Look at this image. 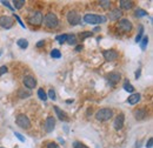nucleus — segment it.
Instances as JSON below:
<instances>
[{"instance_id":"obj_1","label":"nucleus","mask_w":153,"mask_h":148,"mask_svg":"<svg viewBox=\"0 0 153 148\" xmlns=\"http://www.w3.org/2000/svg\"><path fill=\"white\" fill-rule=\"evenodd\" d=\"M106 20H107V18L105 16H97V14H91V13H87L84 17V21L86 24H90V25L104 24V22H106Z\"/></svg>"},{"instance_id":"obj_2","label":"nucleus","mask_w":153,"mask_h":148,"mask_svg":"<svg viewBox=\"0 0 153 148\" xmlns=\"http://www.w3.org/2000/svg\"><path fill=\"white\" fill-rule=\"evenodd\" d=\"M42 20H44V25L47 28H51V30L56 28L58 25H59V20H58L57 16L54 13H52V12L51 13H47Z\"/></svg>"},{"instance_id":"obj_3","label":"nucleus","mask_w":153,"mask_h":148,"mask_svg":"<svg viewBox=\"0 0 153 148\" xmlns=\"http://www.w3.org/2000/svg\"><path fill=\"white\" fill-rule=\"evenodd\" d=\"M113 116V111L111 108H101L96 113V119L98 121H107Z\"/></svg>"},{"instance_id":"obj_4","label":"nucleus","mask_w":153,"mask_h":148,"mask_svg":"<svg viewBox=\"0 0 153 148\" xmlns=\"http://www.w3.org/2000/svg\"><path fill=\"white\" fill-rule=\"evenodd\" d=\"M42 19L44 16L40 11H34L28 16V24H31L32 26H40L42 24Z\"/></svg>"},{"instance_id":"obj_5","label":"nucleus","mask_w":153,"mask_h":148,"mask_svg":"<svg viewBox=\"0 0 153 148\" xmlns=\"http://www.w3.org/2000/svg\"><path fill=\"white\" fill-rule=\"evenodd\" d=\"M16 124L19 126L20 128H22V130H30L31 128V121H30L28 116L25 115V114H19L17 116Z\"/></svg>"},{"instance_id":"obj_6","label":"nucleus","mask_w":153,"mask_h":148,"mask_svg":"<svg viewBox=\"0 0 153 148\" xmlns=\"http://www.w3.org/2000/svg\"><path fill=\"white\" fill-rule=\"evenodd\" d=\"M67 21L70 25L72 26H76L81 22V17L76 11H70L67 14Z\"/></svg>"},{"instance_id":"obj_7","label":"nucleus","mask_w":153,"mask_h":148,"mask_svg":"<svg viewBox=\"0 0 153 148\" xmlns=\"http://www.w3.org/2000/svg\"><path fill=\"white\" fill-rule=\"evenodd\" d=\"M118 28L124 33H128L132 30V22L128 19H120L118 24Z\"/></svg>"},{"instance_id":"obj_8","label":"nucleus","mask_w":153,"mask_h":148,"mask_svg":"<svg viewBox=\"0 0 153 148\" xmlns=\"http://www.w3.org/2000/svg\"><path fill=\"white\" fill-rule=\"evenodd\" d=\"M13 24H14V21L11 17H8V16L0 17V27H2L5 30H10L13 26Z\"/></svg>"},{"instance_id":"obj_9","label":"nucleus","mask_w":153,"mask_h":148,"mask_svg":"<svg viewBox=\"0 0 153 148\" xmlns=\"http://www.w3.org/2000/svg\"><path fill=\"white\" fill-rule=\"evenodd\" d=\"M22 82H24L25 87H27L28 90H32V88H34V87L37 86V80H36V78L32 76V75H26V76L24 78Z\"/></svg>"},{"instance_id":"obj_10","label":"nucleus","mask_w":153,"mask_h":148,"mask_svg":"<svg viewBox=\"0 0 153 148\" xmlns=\"http://www.w3.org/2000/svg\"><path fill=\"white\" fill-rule=\"evenodd\" d=\"M102 56H104L106 61H114V60L118 59L119 53L115 50H107V51H104L102 52Z\"/></svg>"},{"instance_id":"obj_11","label":"nucleus","mask_w":153,"mask_h":148,"mask_svg":"<svg viewBox=\"0 0 153 148\" xmlns=\"http://www.w3.org/2000/svg\"><path fill=\"white\" fill-rule=\"evenodd\" d=\"M124 122H125V116H124V114H123V113L118 114L117 118L114 119V121H113V127H114V130H121V128L124 127Z\"/></svg>"},{"instance_id":"obj_12","label":"nucleus","mask_w":153,"mask_h":148,"mask_svg":"<svg viewBox=\"0 0 153 148\" xmlns=\"http://www.w3.org/2000/svg\"><path fill=\"white\" fill-rule=\"evenodd\" d=\"M121 79V74L118 73V72H112L107 75V81L111 86H115Z\"/></svg>"},{"instance_id":"obj_13","label":"nucleus","mask_w":153,"mask_h":148,"mask_svg":"<svg viewBox=\"0 0 153 148\" xmlns=\"http://www.w3.org/2000/svg\"><path fill=\"white\" fill-rule=\"evenodd\" d=\"M54 126H56V119L53 116H48L45 121V130L47 133H51L54 130Z\"/></svg>"},{"instance_id":"obj_14","label":"nucleus","mask_w":153,"mask_h":148,"mask_svg":"<svg viewBox=\"0 0 153 148\" xmlns=\"http://www.w3.org/2000/svg\"><path fill=\"white\" fill-rule=\"evenodd\" d=\"M121 16H123V13H121V11L119 8H114L112 11H110V13H108V18H110V20H112V21L119 20V19L121 18Z\"/></svg>"},{"instance_id":"obj_15","label":"nucleus","mask_w":153,"mask_h":148,"mask_svg":"<svg viewBox=\"0 0 153 148\" xmlns=\"http://www.w3.org/2000/svg\"><path fill=\"white\" fill-rule=\"evenodd\" d=\"M134 118L137 119V120H144L145 118H146V115H147V111L145 110V108H139V110H135L134 111Z\"/></svg>"},{"instance_id":"obj_16","label":"nucleus","mask_w":153,"mask_h":148,"mask_svg":"<svg viewBox=\"0 0 153 148\" xmlns=\"http://www.w3.org/2000/svg\"><path fill=\"white\" fill-rule=\"evenodd\" d=\"M140 99H141V95H140L139 93H132V94L128 96L127 102H128L130 105H135V104H138V102L140 101Z\"/></svg>"},{"instance_id":"obj_17","label":"nucleus","mask_w":153,"mask_h":148,"mask_svg":"<svg viewBox=\"0 0 153 148\" xmlns=\"http://www.w3.org/2000/svg\"><path fill=\"white\" fill-rule=\"evenodd\" d=\"M54 108V112H56V114H57V116L61 120V121H66L67 120V114L65 113V112H62L58 106H54L53 107Z\"/></svg>"},{"instance_id":"obj_18","label":"nucleus","mask_w":153,"mask_h":148,"mask_svg":"<svg viewBox=\"0 0 153 148\" xmlns=\"http://www.w3.org/2000/svg\"><path fill=\"white\" fill-rule=\"evenodd\" d=\"M119 5L121 7V10H130L133 7V2L132 1H128V0H120L119 1Z\"/></svg>"},{"instance_id":"obj_19","label":"nucleus","mask_w":153,"mask_h":148,"mask_svg":"<svg viewBox=\"0 0 153 148\" xmlns=\"http://www.w3.org/2000/svg\"><path fill=\"white\" fill-rule=\"evenodd\" d=\"M17 45L19 46L20 48L25 50V48H27V47H28V41H27L26 39H19V40L17 41Z\"/></svg>"},{"instance_id":"obj_20","label":"nucleus","mask_w":153,"mask_h":148,"mask_svg":"<svg viewBox=\"0 0 153 148\" xmlns=\"http://www.w3.org/2000/svg\"><path fill=\"white\" fill-rule=\"evenodd\" d=\"M123 87H124V90L126 91V92L128 93H134V87L128 82V81H125L124 82V85H123Z\"/></svg>"},{"instance_id":"obj_21","label":"nucleus","mask_w":153,"mask_h":148,"mask_svg":"<svg viewBox=\"0 0 153 148\" xmlns=\"http://www.w3.org/2000/svg\"><path fill=\"white\" fill-rule=\"evenodd\" d=\"M66 42H67V44H70V45H76V37L74 36V34H67Z\"/></svg>"},{"instance_id":"obj_22","label":"nucleus","mask_w":153,"mask_h":148,"mask_svg":"<svg viewBox=\"0 0 153 148\" xmlns=\"http://www.w3.org/2000/svg\"><path fill=\"white\" fill-rule=\"evenodd\" d=\"M18 96H19L20 99H26V98L31 96V92H27L25 90H19L18 91Z\"/></svg>"},{"instance_id":"obj_23","label":"nucleus","mask_w":153,"mask_h":148,"mask_svg":"<svg viewBox=\"0 0 153 148\" xmlns=\"http://www.w3.org/2000/svg\"><path fill=\"white\" fill-rule=\"evenodd\" d=\"M147 44H149V38L144 37L141 40H140V48H141L143 51H145L146 47H147Z\"/></svg>"},{"instance_id":"obj_24","label":"nucleus","mask_w":153,"mask_h":148,"mask_svg":"<svg viewBox=\"0 0 153 148\" xmlns=\"http://www.w3.org/2000/svg\"><path fill=\"white\" fill-rule=\"evenodd\" d=\"M38 96H39V99L42 100V101H46V100H47V94H46V92H45L42 88L38 90Z\"/></svg>"},{"instance_id":"obj_25","label":"nucleus","mask_w":153,"mask_h":148,"mask_svg":"<svg viewBox=\"0 0 153 148\" xmlns=\"http://www.w3.org/2000/svg\"><path fill=\"white\" fill-rule=\"evenodd\" d=\"M143 34H144V26L140 25V27H139V33H138L137 37H135V42H140V40H141V38H143Z\"/></svg>"},{"instance_id":"obj_26","label":"nucleus","mask_w":153,"mask_h":148,"mask_svg":"<svg viewBox=\"0 0 153 148\" xmlns=\"http://www.w3.org/2000/svg\"><path fill=\"white\" fill-rule=\"evenodd\" d=\"M135 17L137 18H141V17H146L147 16V12L145 11V10H141V8H139V10H137L135 11Z\"/></svg>"},{"instance_id":"obj_27","label":"nucleus","mask_w":153,"mask_h":148,"mask_svg":"<svg viewBox=\"0 0 153 148\" xmlns=\"http://www.w3.org/2000/svg\"><path fill=\"white\" fill-rule=\"evenodd\" d=\"M99 5H100L102 8L107 10V8H110V6H111V1H108V0H101V1L99 2Z\"/></svg>"},{"instance_id":"obj_28","label":"nucleus","mask_w":153,"mask_h":148,"mask_svg":"<svg viewBox=\"0 0 153 148\" xmlns=\"http://www.w3.org/2000/svg\"><path fill=\"white\" fill-rule=\"evenodd\" d=\"M51 56H52L53 59H60V58H61V53H60L59 50H52Z\"/></svg>"},{"instance_id":"obj_29","label":"nucleus","mask_w":153,"mask_h":148,"mask_svg":"<svg viewBox=\"0 0 153 148\" xmlns=\"http://www.w3.org/2000/svg\"><path fill=\"white\" fill-rule=\"evenodd\" d=\"M13 5H14V7L16 8H21L22 7V5H25V0H14L13 1Z\"/></svg>"},{"instance_id":"obj_30","label":"nucleus","mask_w":153,"mask_h":148,"mask_svg":"<svg viewBox=\"0 0 153 148\" xmlns=\"http://www.w3.org/2000/svg\"><path fill=\"white\" fill-rule=\"evenodd\" d=\"M66 39H67V34H62V36H57V37H56V40L59 41V44L66 42Z\"/></svg>"},{"instance_id":"obj_31","label":"nucleus","mask_w":153,"mask_h":148,"mask_svg":"<svg viewBox=\"0 0 153 148\" xmlns=\"http://www.w3.org/2000/svg\"><path fill=\"white\" fill-rule=\"evenodd\" d=\"M73 148H88V147L85 146L84 144H81L80 141H74L73 142Z\"/></svg>"},{"instance_id":"obj_32","label":"nucleus","mask_w":153,"mask_h":148,"mask_svg":"<svg viewBox=\"0 0 153 148\" xmlns=\"http://www.w3.org/2000/svg\"><path fill=\"white\" fill-rule=\"evenodd\" d=\"M48 98H50L51 100H56V92H54L53 88H51V90L48 91Z\"/></svg>"},{"instance_id":"obj_33","label":"nucleus","mask_w":153,"mask_h":148,"mask_svg":"<svg viewBox=\"0 0 153 148\" xmlns=\"http://www.w3.org/2000/svg\"><path fill=\"white\" fill-rule=\"evenodd\" d=\"M91 36H92V32H84L82 34H80V39H81V40H84L85 38L91 37Z\"/></svg>"},{"instance_id":"obj_34","label":"nucleus","mask_w":153,"mask_h":148,"mask_svg":"<svg viewBox=\"0 0 153 148\" xmlns=\"http://www.w3.org/2000/svg\"><path fill=\"white\" fill-rule=\"evenodd\" d=\"M7 71H8L7 66H1V67H0V76L4 75L5 73H7Z\"/></svg>"},{"instance_id":"obj_35","label":"nucleus","mask_w":153,"mask_h":148,"mask_svg":"<svg viewBox=\"0 0 153 148\" xmlns=\"http://www.w3.org/2000/svg\"><path fill=\"white\" fill-rule=\"evenodd\" d=\"M14 135H16V136L19 139L21 142H25V138H24V136H22L20 133H18V132H14Z\"/></svg>"},{"instance_id":"obj_36","label":"nucleus","mask_w":153,"mask_h":148,"mask_svg":"<svg viewBox=\"0 0 153 148\" xmlns=\"http://www.w3.org/2000/svg\"><path fill=\"white\" fill-rule=\"evenodd\" d=\"M47 148H60L56 142H48L47 144Z\"/></svg>"},{"instance_id":"obj_37","label":"nucleus","mask_w":153,"mask_h":148,"mask_svg":"<svg viewBox=\"0 0 153 148\" xmlns=\"http://www.w3.org/2000/svg\"><path fill=\"white\" fill-rule=\"evenodd\" d=\"M152 145H153V139L150 138L149 141H147V144H146V148H152Z\"/></svg>"},{"instance_id":"obj_38","label":"nucleus","mask_w":153,"mask_h":148,"mask_svg":"<svg viewBox=\"0 0 153 148\" xmlns=\"http://www.w3.org/2000/svg\"><path fill=\"white\" fill-rule=\"evenodd\" d=\"M1 4H4V5H5V6H7V7H8V8H10V10H12V11H13V10H14V8H13V7H12V6H11V5H10V2H8V1H4V0H2V1H1Z\"/></svg>"},{"instance_id":"obj_39","label":"nucleus","mask_w":153,"mask_h":148,"mask_svg":"<svg viewBox=\"0 0 153 148\" xmlns=\"http://www.w3.org/2000/svg\"><path fill=\"white\" fill-rule=\"evenodd\" d=\"M14 17H16V19H17V20H18V22H19V24H20V26H21V27H22V28H25V25H24V24H22V21H21V19H20L19 17H18V16H14Z\"/></svg>"},{"instance_id":"obj_40","label":"nucleus","mask_w":153,"mask_h":148,"mask_svg":"<svg viewBox=\"0 0 153 148\" xmlns=\"http://www.w3.org/2000/svg\"><path fill=\"white\" fill-rule=\"evenodd\" d=\"M44 45H45V41L44 40H40V41H38V44H37V47H41Z\"/></svg>"},{"instance_id":"obj_41","label":"nucleus","mask_w":153,"mask_h":148,"mask_svg":"<svg viewBox=\"0 0 153 148\" xmlns=\"http://www.w3.org/2000/svg\"><path fill=\"white\" fill-rule=\"evenodd\" d=\"M81 50H82V45H79V46L76 47V52H79V51H81Z\"/></svg>"},{"instance_id":"obj_42","label":"nucleus","mask_w":153,"mask_h":148,"mask_svg":"<svg viewBox=\"0 0 153 148\" xmlns=\"http://www.w3.org/2000/svg\"><path fill=\"white\" fill-rule=\"evenodd\" d=\"M139 75H140V70H138V72L135 73V78L138 79V78H139Z\"/></svg>"},{"instance_id":"obj_43","label":"nucleus","mask_w":153,"mask_h":148,"mask_svg":"<svg viewBox=\"0 0 153 148\" xmlns=\"http://www.w3.org/2000/svg\"><path fill=\"white\" fill-rule=\"evenodd\" d=\"M98 31H100V28H99V27H96V28H94V32H98Z\"/></svg>"},{"instance_id":"obj_44","label":"nucleus","mask_w":153,"mask_h":148,"mask_svg":"<svg viewBox=\"0 0 153 148\" xmlns=\"http://www.w3.org/2000/svg\"><path fill=\"white\" fill-rule=\"evenodd\" d=\"M0 56H1V52H0Z\"/></svg>"}]
</instances>
